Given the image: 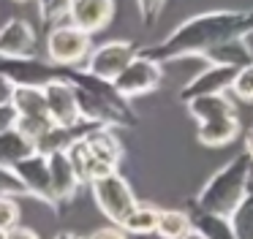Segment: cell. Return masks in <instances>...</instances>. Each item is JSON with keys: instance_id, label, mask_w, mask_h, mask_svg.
I'll return each mask as SVG.
<instances>
[{"instance_id": "obj_1", "label": "cell", "mask_w": 253, "mask_h": 239, "mask_svg": "<svg viewBox=\"0 0 253 239\" xmlns=\"http://www.w3.org/2000/svg\"><path fill=\"white\" fill-rule=\"evenodd\" d=\"M251 33L253 8L204 11V14L180 22L161 43H153L139 54L155 60V63H169V60L180 57H202L207 49L220 46L226 41H237V38H248Z\"/></svg>"}, {"instance_id": "obj_2", "label": "cell", "mask_w": 253, "mask_h": 239, "mask_svg": "<svg viewBox=\"0 0 253 239\" xmlns=\"http://www.w3.org/2000/svg\"><path fill=\"white\" fill-rule=\"evenodd\" d=\"M66 81L74 87L79 120L104 128H133L139 122L136 109L117 92L112 81L98 79L84 68H66Z\"/></svg>"}, {"instance_id": "obj_3", "label": "cell", "mask_w": 253, "mask_h": 239, "mask_svg": "<svg viewBox=\"0 0 253 239\" xmlns=\"http://www.w3.org/2000/svg\"><path fill=\"white\" fill-rule=\"evenodd\" d=\"M253 174V160L240 152L229 163L218 168L207 182L202 185V190L196 193V199L191 201L193 212H204V215H220L229 217L231 209L242 201V196L248 193V182Z\"/></svg>"}, {"instance_id": "obj_4", "label": "cell", "mask_w": 253, "mask_h": 239, "mask_svg": "<svg viewBox=\"0 0 253 239\" xmlns=\"http://www.w3.org/2000/svg\"><path fill=\"white\" fill-rule=\"evenodd\" d=\"M79 182L90 185L101 177H109L117 171V163L123 158V141L117 139L115 128L93 125L77 144L66 150Z\"/></svg>"}, {"instance_id": "obj_5", "label": "cell", "mask_w": 253, "mask_h": 239, "mask_svg": "<svg viewBox=\"0 0 253 239\" xmlns=\"http://www.w3.org/2000/svg\"><path fill=\"white\" fill-rule=\"evenodd\" d=\"M0 79L11 87H44L55 79H66V68L49 60L33 57H3L0 54Z\"/></svg>"}, {"instance_id": "obj_6", "label": "cell", "mask_w": 253, "mask_h": 239, "mask_svg": "<svg viewBox=\"0 0 253 239\" xmlns=\"http://www.w3.org/2000/svg\"><path fill=\"white\" fill-rule=\"evenodd\" d=\"M90 49H93V36L82 33L79 27L63 25L52 27L46 33V52H49V63L60 65V68H74L82 60H87Z\"/></svg>"}, {"instance_id": "obj_7", "label": "cell", "mask_w": 253, "mask_h": 239, "mask_svg": "<svg viewBox=\"0 0 253 239\" xmlns=\"http://www.w3.org/2000/svg\"><path fill=\"white\" fill-rule=\"evenodd\" d=\"M90 193L93 201L106 217H109L115 226H120L123 217L136 206V196H133L131 185L120 177V174H109V177H101L95 182H90Z\"/></svg>"}, {"instance_id": "obj_8", "label": "cell", "mask_w": 253, "mask_h": 239, "mask_svg": "<svg viewBox=\"0 0 253 239\" xmlns=\"http://www.w3.org/2000/svg\"><path fill=\"white\" fill-rule=\"evenodd\" d=\"M161 81H164V68H161V63H155V60H150V57H144V54L136 52V57L112 79V84L117 87V92H120L123 98L131 101V98H139V95H147V92L158 90Z\"/></svg>"}, {"instance_id": "obj_9", "label": "cell", "mask_w": 253, "mask_h": 239, "mask_svg": "<svg viewBox=\"0 0 253 239\" xmlns=\"http://www.w3.org/2000/svg\"><path fill=\"white\" fill-rule=\"evenodd\" d=\"M133 57H136V46H133L131 41H106V43H101V46L90 49L84 71L98 76V79L112 81Z\"/></svg>"}, {"instance_id": "obj_10", "label": "cell", "mask_w": 253, "mask_h": 239, "mask_svg": "<svg viewBox=\"0 0 253 239\" xmlns=\"http://www.w3.org/2000/svg\"><path fill=\"white\" fill-rule=\"evenodd\" d=\"M11 171H14V177L22 182V188H25V193H28V196H36L39 201L49 204L52 209H60V206H57V201H55V193H52L46 155L33 152V155H28V158H22V160L14 163Z\"/></svg>"}, {"instance_id": "obj_11", "label": "cell", "mask_w": 253, "mask_h": 239, "mask_svg": "<svg viewBox=\"0 0 253 239\" xmlns=\"http://www.w3.org/2000/svg\"><path fill=\"white\" fill-rule=\"evenodd\" d=\"M46 103V114L55 125H77L82 122L77 112V98H74V87L66 79H55L49 84L41 87Z\"/></svg>"}, {"instance_id": "obj_12", "label": "cell", "mask_w": 253, "mask_h": 239, "mask_svg": "<svg viewBox=\"0 0 253 239\" xmlns=\"http://www.w3.org/2000/svg\"><path fill=\"white\" fill-rule=\"evenodd\" d=\"M112 16H115V0H71L68 25L93 36L109 25Z\"/></svg>"}, {"instance_id": "obj_13", "label": "cell", "mask_w": 253, "mask_h": 239, "mask_svg": "<svg viewBox=\"0 0 253 239\" xmlns=\"http://www.w3.org/2000/svg\"><path fill=\"white\" fill-rule=\"evenodd\" d=\"M240 68H226V65H207L204 71H199L191 81L180 90V101L188 103L191 98L199 95H220V92L231 90L234 74Z\"/></svg>"}, {"instance_id": "obj_14", "label": "cell", "mask_w": 253, "mask_h": 239, "mask_svg": "<svg viewBox=\"0 0 253 239\" xmlns=\"http://www.w3.org/2000/svg\"><path fill=\"white\" fill-rule=\"evenodd\" d=\"M0 54L3 57H33L36 54V30L28 19H8L0 25Z\"/></svg>"}, {"instance_id": "obj_15", "label": "cell", "mask_w": 253, "mask_h": 239, "mask_svg": "<svg viewBox=\"0 0 253 239\" xmlns=\"http://www.w3.org/2000/svg\"><path fill=\"white\" fill-rule=\"evenodd\" d=\"M46 166H49V182H52V193H55L57 206L77 199L82 182H79V177L74 171L66 152H52V155H46Z\"/></svg>"}, {"instance_id": "obj_16", "label": "cell", "mask_w": 253, "mask_h": 239, "mask_svg": "<svg viewBox=\"0 0 253 239\" xmlns=\"http://www.w3.org/2000/svg\"><path fill=\"white\" fill-rule=\"evenodd\" d=\"M191 117L196 122H210V120H220V117H237V106L226 92L220 95H199V98H191L185 103Z\"/></svg>"}, {"instance_id": "obj_17", "label": "cell", "mask_w": 253, "mask_h": 239, "mask_svg": "<svg viewBox=\"0 0 253 239\" xmlns=\"http://www.w3.org/2000/svg\"><path fill=\"white\" fill-rule=\"evenodd\" d=\"M207 65H226V68H245L253 63V49L245 43V38L237 41H226L220 46H212L202 54Z\"/></svg>"}, {"instance_id": "obj_18", "label": "cell", "mask_w": 253, "mask_h": 239, "mask_svg": "<svg viewBox=\"0 0 253 239\" xmlns=\"http://www.w3.org/2000/svg\"><path fill=\"white\" fill-rule=\"evenodd\" d=\"M240 136V117H220L210 122H199L196 139L204 147H226Z\"/></svg>"}, {"instance_id": "obj_19", "label": "cell", "mask_w": 253, "mask_h": 239, "mask_svg": "<svg viewBox=\"0 0 253 239\" xmlns=\"http://www.w3.org/2000/svg\"><path fill=\"white\" fill-rule=\"evenodd\" d=\"M8 103L14 106L17 117H44L46 114V103H44L41 87H14Z\"/></svg>"}, {"instance_id": "obj_20", "label": "cell", "mask_w": 253, "mask_h": 239, "mask_svg": "<svg viewBox=\"0 0 253 239\" xmlns=\"http://www.w3.org/2000/svg\"><path fill=\"white\" fill-rule=\"evenodd\" d=\"M158 206L153 204H139L133 206L131 212H128L126 217H123V223L117 228H120L123 234H155V223H158Z\"/></svg>"}, {"instance_id": "obj_21", "label": "cell", "mask_w": 253, "mask_h": 239, "mask_svg": "<svg viewBox=\"0 0 253 239\" xmlns=\"http://www.w3.org/2000/svg\"><path fill=\"white\" fill-rule=\"evenodd\" d=\"M33 152H36L33 141H28L22 133H17V130H6V133H0V166L11 168L17 160L33 155Z\"/></svg>"}, {"instance_id": "obj_22", "label": "cell", "mask_w": 253, "mask_h": 239, "mask_svg": "<svg viewBox=\"0 0 253 239\" xmlns=\"http://www.w3.org/2000/svg\"><path fill=\"white\" fill-rule=\"evenodd\" d=\"M191 212L185 209H161L158 223H155V234L164 239H182L191 231Z\"/></svg>"}, {"instance_id": "obj_23", "label": "cell", "mask_w": 253, "mask_h": 239, "mask_svg": "<svg viewBox=\"0 0 253 239\" xmlns=\"http://www.w3.org/2000/svg\"><path fill=\"white\" fill-rule=\"evenodd\" d=\"M191 226L202 234L204 239H237L231 231L229 220L220 215H204V212H193L191 215Z\"/></svg>"}, {"instance_id": "obj_24", "label": "cell", "mask_w": 253, "mask_h": 239, "mask_svg": "<svg viewBox=\"0 0 253 239\" xmlns=\"http://www.w3.org/2000/svg\"><path fill=\"white\" fill-rule=\"evenodd\" d=\"M226 220H229L237 239H253V196L251 193L242 196V201L231 209V215Z\"/></svg>"}, {"instance_id": "obj_25", "label": "cell", "mask_w": 253, "mask_h": 239, "mask_svg": "<svg viewBox=\"0 0 253 239\" xmlns=\"http://www.w3.org/2000/svg\"><path fill=\"white\" fill-rule=\"evenodd\" d=\"M68 8H71V0H39V16H41V25L46 27V33L52 27L68 22Z\"/></svg>"}, {"instance_id": "obj_26", "label": "cell", "mask_w": 253, "mask_h": 239, "mask_svg": "<svg viewBox=\"0 0 253 239\" xmlns=\"http://www.w3.org/2000/svg\"><path fill=\"white\" fill-rule=\"evenodd\" d=\"M231 92H234L240 101H253V63L240 68L234 74V81H231Z\"/></svg>"}, {"instance_id": "obj_27", "label": "cell", "mask_w": 253, "mask_h": 239, "mask_svg": "<svg viewBox=\"0 0 253 239\" xmlns=\"http://www.w3.org/2000/svg\"><path fill=\"white\" fill-rule=\"evenodd\" d=\"M19 223V204L17 199L0 196V231H8Z\"/></svg>"}, {"instance_id": "obj_28", "label": "cell", "mask_w": 253, "mask_h": 239, "mask_svg": "<svg viewBox=\"0 0 253 239\" xmlns=\"http://www.w3.org/2000/svg\"><path fill=\"white\" fill-rule=\"evenodd\" d=\"M0 196H8V199H17V196H28L17 177H14L11 168L0 166Z\"/></svg>"}, {"instance_id": "obj_29", "label": "cell", "mask_w": 253, "mask_h": 239, "mask_svg": "<svg viewBox=\"0 0 253 239\" xmlns=\"http://www.w3.org/2000/svg\"><path fill=\"white\" fill-rule=\"evenodd\" d=\"M166 0H136V11H139V19L142 25H153L155 19L161 16Z\"/></svg>"}, {"instance_id": "obj_30", "label": "cell", "mask_w": 253, "mask_h": 239, "mask_svg": "<svg viewBox=\"0 0 253 239\" xmlns=\"http://www.w3.org/2000/svg\"><path fill=\"white\" fill-rule=\"evenodd\" d=\"M17 125V112H14L11 103H0V133H6V130H14Z\"/></svg>"}, {"instance_id": "obj_31", "label": "cell", "mask_w": 253, "mask_h": 239, "mask_svg": "<svg viewBox=\"0 0 253 239\" xmlns=\"http://www.w3.org/2000/svg\"><path fill=\"white\" fill-rule=\"evenodd\" d=\"M87 239H128V237H126V234H123L117 226H106V228H98V231H93Z\"/></svg>"}, {"instance_id": "obj_32", "label": "cell", "mask_w": 253, "mask_h": 239, "mask_svg": "<svg viewBox=\"0 0 253 239\" xmlns=\"http://www.w3.org/2000/svg\"><path fill=\"white\" fill-rule=\"evenodd\" d=\"M6 239H39V234L33 231V228H28V226H14V228H8L6 231Z\"/></svg>"}, {"instance_id": "obj_33", "label": "cell", "mask_w": 253, "mask_h": 239, "mask_svg": "<svg viewBox=\"0 0 253 239\" xmlns=\"http://www.w3.org/2000/svg\"><path fill=\"white\" fill-rule=\"evenodd\" d=\"M11 90H14L11 84H6V81L0 79V103H6L8 98H11Z\"/></svg>"}, {"instance_id": "obj_34", "label": "cell", "mask_w": 253, "mask_h": 239, "mask_svg": "<svg viewBox=\"0 0 253 239\" xmlns=\"http://www.w3.org/2000/svg\"><path fill=\"white\" fill-rule=\"evenodd\" d=\"M245 155H248V158H251V160H253V128H251V130H248V133H245Z\"/></svg>"}, {"instance_id": "obj_35", "label": "cell", "mask_w": 253, "mask_h": 239, "mask_svg": "<svg viewBox=\"0 0 253 239\" xmlns=\"http://www.w3.org/2000/svg\"><path fill=\"white\" fill-rule=\"evenodd\" d=\"M55 239H84V237H79V234H74V231H60Z\"/></svg>"}, {"instance_id": "obj_36", "label": "cell", "mask_w": 253, "mask_h": 239, "mask_svg": "<svg viewBox=\"0 0 253 239\" xmlns=\"http://www.w3.org/2000/svg\"><path fill=\"white\" fill-rule=\"evenodd\" d=\"M182 239H204V237H202V234L196 231V228H191V231H188V234H185V237H182Z\"/></svg>"}, {"instance_id": "obj_37", "label": "cell", "mask_w": 253, "mask_h": 239, "mask_svg": "<svg viewBox=\"0 0 253 239\" xmlns=\"http://www.w3.org/2000/svg\"><path fill=\"white\" fill-rule=\"evenodd\" d=\"M248 193L253 196V174H251V182H248Z\"/></svg>"}, {"instance_id": "obj_38", "label": "cell", "mask_w": 253, "mask_h": 239, "mask_svg": "<svg viewBox=\"0 0 253 239\" xmlns=\"http://www.w3.org/2000/svg\"><path fill=\"white\" fill-rule=\"evenodd\" d=\"M0 239H6V231H0Z\"/></svg>"}, {"instance_id": "obj_39", "label": "cell", "mask_w": 253, "mask_h": 239, "mask_svg": "<svg viewBox=\"0 0 253 239\" xmlns=\"http://www.w3.org/2000/svg\"><path fill=\"white\" fill-rule=\"evenodd\" d=\"M17 3H28V0H17Z\"/></svg>"}]
</instances>
